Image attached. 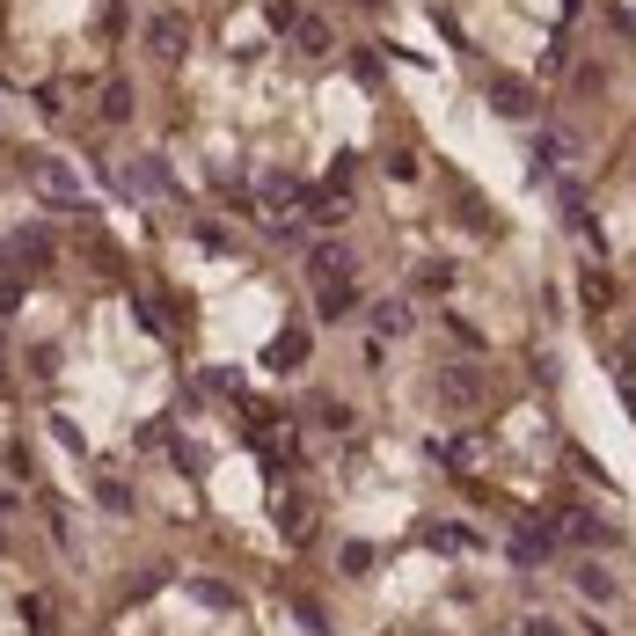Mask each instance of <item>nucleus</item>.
Returning a JSON list of instances; mask_svg holds the SVG:
<instances>
[{
    "label": "nucleus",
    "mask_w": 636,
    "mask_h": 636,
    "mask_svg": "<svg viewBox=\"0 0 636 636\" xmlns=\"http://www.w3.org/2000/svg\"><path fill=\"white\" fill-rule=\"evenodd\" d=\"M549 549H556V527H520V534H512V563H527V571H534V563H549Z\"/></svg>",
    "instance_id": "1"
},
{
    "label": "nucleus",
    "mask_w": 636,
    "mask_h": 636,
    "mask_svg": "<svg viewBox=\"0 0 636 636\" xmlns=\"http://www.w3.org/2000/svg\"><path fill=\"white\" fill-rule=\"evenodd\" d=\"M578 593H593V600H615V578H607L600 563H578Z\"/></svg>",
    "instance_id": "2"
},
{
    "label": "nucleus",
    "mask_w": 636,
    "mask_h": 636,
    "mask_svg": "<svg viewBox=\"0 0 636 636\" xmlns=\"http://www.w3.org/2000/svg\"><path fill=\"white\" fill-rule=\"evenodd\" d=\"M424 541H432V549H476V534H468V527H432Z\"/></svg>",
    "instance_id": "3"
},
{
    "label": "nucleus",
    "mask_w": 636,
    "mask_h": 636,
    "mask_svg": "<svg viewBox=\"0 0 636 636\" xmlns=\"http://www.w3.org/2000/svg\"><path fill=\"white\" fill-rule=\"evenodd\" d=\"M498 110H505V117H534V96H520V88H498Z\"/></svg>",
    "instance_id": "4"
}]
</instances>
